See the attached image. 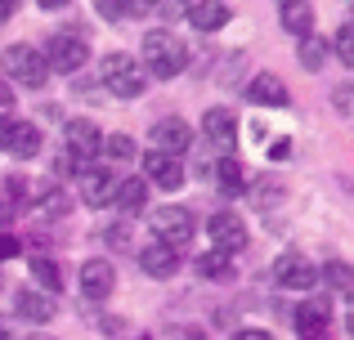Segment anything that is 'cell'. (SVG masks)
<instances>
[{"mask_svg":"<svg viewBox=\"0 0 354 340\" xmlns=\"http://www.w3.org/2000/svg\"><path fill=\"white\" fill-rule=\"evenodd\" d=\"M0 340H9V327H5V318H0Z\"/></svg>","mask_w":354,"mask_h":340,"instance_id":"b9f144b4","label":"cell"},{"mask_svg":"<svg viewBox=\"0 0 354 340\" xmlns=\"http://www.w3.org/2000/svg\"><path fill=\"white\" fill-rule=\"evenodd\" d=\"M14 314L23 318V323H32V327H45L54 314H59V305H54V296H45V291L23 287V291L14 296Z\"/></svg>","mask_w":354,"mask_h":340,"instance_id":"9a60e30c","label":"cell"},{"mask_svg":"<svg viewBox=\"0 0 354 340\" xmlns=\"http://www.w3.org/2000/svg\"><path fill=\"white\" fill-rule=\"evenodd\" d=\"M202 134H207V143L216 152H225V157H234V143H238V121L229 108H207V117H202Z\"/></svg>","mask_w":354,"mask_h":340,"instance_id":"8fae6325","label":"cell"},{"mask_svg":"<svg viewBox=\"0 0 354 340\" xmlns=\"http://www.w3.org/2000/svg\"><path fill=\"white\" fill-rule=\"evenodd\" d=\"M41 59H45V68H50V72H63V77H72V72H81V68L90 63V45H86V36H81V32L63 27V32H54L50 41H45Z\"/></svg>","mask_w":354,"mask_h":340,"instance_id":"277c9868","label":"cell"},{"mask_svg":"<svg viewBox=\"0 0 354 340\" xmlns=\"http://www.w3.org/2000/svg\"><path fill=\"white\" fill-rule=\"evenodd\" d=\"M68 210H72V197H68L63 188H54V183H50V188L41 192V215H45V219H63Z\"/></svg>","mask_w":354,"mask_h":340,"instance_id":"f546056e","label":"cell"},{"mask_svg":"<svg viewBox=\"0 0 354 340\" xmlns=\"http://www.w3.org/2000/svg\"><path fill=\"white\" fill-rule=\"evenodd\" d=\"M32 278L41 282V291H45V296L63 291V273H59V264H54L50 255H36V260H32Z\"/></svg>","mask_w":354,"mask_h":340,"instance_id":"83f0119b","label":"cell"},{"mask_svg":"<svg viewBox=\"0 0 354 340\" xmlns=\"http://www.w3.org/2000/svg\"><path fill=\"white\" fill-rule=\"evenodd\" d=\"M14 255H23V242L14 233H0V260H14Z\"/></svg>","mask_w":354,"mask_h":340,"instance_id":"836d02e7","label":"cell"},{"mask_svg":"<svg viewBox=\"0 0 354 340\" xmlns=\"http://www.w3.org/2000/svg\"><path fill=\"white\" fill-rule=\"evenodd\" d=\"M14 108V90H9V81L0 77V112H9Z\"/></svg>","mask_w":354,"mask_h":340,"instance_id":"74e56055","label":"cell"},{"mask_svg":"<svg viewBox=\"0 0 354 340\" xmlns=\"http://www.w3.org/2000/svg\"><path fill=\"white\" fill-rule=\"evenodd\" d=\"M99 86L113 99H139L144 86H148V77L130 54H104V59H99Z\"/></svg>","mask_w":354,"mask_h":340,"instance_id":"7a4b0ae2","label":"cell"},{"mask_svg":"<svg viewBox=\"0 0 354 340\" xmlns=\"http://www.w3.org/2000/svg\"><path fill=\"white\" fill-rule=\"evenodd\" d=\"M328 318H332L328 296H310L301 309H292V323L301 327V336H319L323 327H328Z\"/></svg>","mask_w":354,"mask_h":340,"instance_id":"ac0fdd59","label":"cell"},{"mask_svg":"<svg viewBox=\"0 0 354 340\" xmlns=\"http://www.w3.org/2000/svg\"><path fill=\"white\" fill-rule=\"evenodd\" d=\"M180 14L189 18V27H198V32H220L234 9H229L225 0H198V5H184Z\"/></svg>","mask_w":354,"mask_h":340,"instance_id":"e0dca14e","label":"cell"},{"mask_svg":"<svg viewBox=\"0 0 354 340\" xmlns=\"http://www.w3.org/2000/svg\"><path fill=\"white\" fill-rule=\"evenodd\" d=\"M278 23L287 27V32L301 41V36H314V5H301V0H287L283 9H278Z\"/></svg>","mask_w":354,"mask_h":340,"instance_id":"ffe728a7","label":"cell"},{"mask_svg":"<svg viewBox=\"0 0 354 340\" xmlns=\"http://www.w3.org/2000/svg\"><path fill=\"white\" fill-rule=\"evenodd\" d=\"M305 340H323V336H305Z\"/></svg>","mask_w":354,"mask_h":340,"instance_id":"ee69618b","label":"cell"},{"mask_svg":"<svg viewBox=\"0 0 354 340\" xmlns=\"http://www.w3.org/2000/svg\"><path fill=\"white\" fill-rule=\"evenodd\" d=\"M95 237L108 246V251H135V233H130V224H126V219H117V224H104V228H95Z\"/></svg>","mask_w":354,"mask_h":340,"instance_id":"484cf974","label":"cell"},{"mask_svg":"<svg viewBox=\"0 0 354 340\" xmlns=\"http://www.w3.org/2000/svg\"><path fill=\"white\" fill-rule=\"evenodd\" d=\"M274 282H278L283 291H314V282H319V269H314L305 255L287 251V255H278V260H274Z\"/></svg>","mask_w":354,"mask_h":340,"instance_id":"ba28073f","label":"cell"},{"mask_svg":"<svg viewBox=\"0 0 354 340\" xmlns=\"http://www.w3.org/2000/svg\"><path fill=\"white\" fill-rule=\"evenodd\" d=\"M319 278L328 282L332 291H341V296H354V269H350L346 260H328V264L319 269Z\"/></svg>","mask_w":354,"mask_h":340,"instance_id":"d4e9b609","label":"cell"},{"mask_svg":"<svg viewBox=\"0 0 354 340\" xmlns=\"http://www.w3.org/2000/svg\"><path fill=\"white\" fill-rule=\"evenodd\" d=\"M139 68L144 77H157V81H171L189 68V45L171 32V27H153L144 36V54H139Z\"/></svg>","mask_w":354,"mask_h":340,"instance_id":"6da1fadb","label":"cell"},{"mask_svg":"<svg viewBox=\"0 0 354 340\" xmlns=\"http://www.w3.org/2000/svg\"><path fill=\"white\" fill-rule=\"evenodd\" d=\"M153 143L166 157H184L193 148V126L184 117H162V121H153Z\"/></svg>","mask_w":354,"mask_h":340,"instance_id":"30bf717a","label":"cell"},{"mask_svg":"<svg viewBox=\"0 0 354 340\" xmlns=\"http://www.w3.org/2000/svg\"><path fill=\"white\" fill-rule=\"evenodd\" d=\"M234 340H274V336H269L265 327H238V332H234Z\"/></svg>","mask_w":354,"mask_h":340,"instance_id":"d590c367","label":"cell"},{"mask_svg":"<svg viewBox=\"0 0 354 340\" xmlns=\"http://www.w3.org/2000/svg\"><path fill=\"white\" fill-rule=\"evenodd\" d=\"M296 59H301V68H305V72H319V68H328L332 45L323 41L319 32H314V36H301V41H296Z\"/></svg>","mask_w":354,"mask_h":340,"instance_id":"44dd1931","label":"cell"},{"mask_svg":"<svg viewBox=\"0 0 354 340\" xmlns=\"http://www.w3.org/2000/svg\"><path fill=\"white\" fill-rule=\"evenodd\" d=\"M99 152H108V157H117V161H135V139H130V134H104V148Z\"/></svg>","mask_w":354,"mask_h":340,"instance_id":"4dcf8cb0","label":"cell"},{"mask_svg":"<svg viewBox=\"0 0 354 340\" xmlns=\"http://www.w3.org/2000/svg\"><path fill=\"white\" fill-rule=\"evenodd\" d=\"M0 77L14 81V86L41 90L45 81H50V68H45V59H41V50H36V45L18 41V45H9V50L0 54Z\"/></svg>","mask_w":354,"mask_h":340,"instance_id":"3957f363","label":"cell"},{"mask_svg":"<svg viewBox=\"0 0 354 340\" xmlns=\"http://www.w3.org/2000/svg\"><path fill=\"white\" fill-rule=\"evenodd\" d=\"M27 340H50V336H27Z\"/></svg>","mask_w":354,"mask_h":340,"instance_id":"7bdbcfd3","label":"cell"},{"mask_svg":"<svg viewBox=\"0 0 354 340\" xmlns=\"http://www.w3.org/2000/svg\"><path fill=\"white\" fill-rule=\"evenodd\" d=\"M14 215H18V206H14V201H5V197H0V233H5V228L14 224Z\"/></svg>","mask_w":354,"mask_h":340,"instance_id":"8d00e7d4","label":"cell"},{"mask_svg":"<svg viewBox=\"0 0 354 340\" xmlns=\"http://www.w3.org/2000/svg\"><path fill=\"white\" fill-rule=\"evenodd\" d=\"M198 273L207 282H229L238 269H234V255H225V251H216V246H211V251L198 255Z\"/></svg>","mask_w":354,"mask_h":340,"instance_id":"cb8c5ba5","label":"cell"},{"mask_svg":"<svg viewBox=\"0 0 354 340\" xmlns=\"http://www.w3.org/2000/svg\"><path fill=\"white\" fill-rule=\"evenodd\" d=\"M207 233L216 242V251H225V255H238L247 246V224H242V215H234V210H216L207 219Z\"/></svg>","mask_w":354,"mask_h":340,"instance_id":"9c48e42d","label":"cell"},{"mask_svg":"<svg viewBox=\"0 0 354 340\" xmlns=\"http://www.w3.org/2000/svg\"><path fill=\"white\" fill-rule=\"evenodd\" d=\"M139 269H144V278H175V269H180V251H171V246H162V242H148V246H139Z\"/></svg>","mask_w":354,"mask_h":340,"instance_id":"2e32d148","label":"cell"},{"mask_svg":"<svg viewBox=\"0 0 354 340\" xmlns=\"http://www.w3.org/2000/svg\"><path fill=\"white\" fill-rule=\"evenodd\" d=\"M211 179L220 183V192H225V197H238V192L247 188V166H242L238 157H225L220 166H211Z\"/></svg>","mask_w":354,"mask_h":340,"instance_id":"7402d4cb","label":"cell"},{"mask_svg":"<svg viewBox=\"0 0 354 340\" xmlns=\"http://www.w3.org/2000/svg\"><path fill=\"white\" fill-rule=\"evenodd\" d=\"M14 126H18L14 117H9V112H0V152L9 148V134H14Z\"/></svg>","mask_w":354,"mask_h":340,"instance_id":"e575fe53","label":"cell"},{"mask_svg":"<svg viewBox=\"0 0 354 340\" xmlns=\"http://www.w3.org/2000/svg\"><path fill=\"white\" fill-rule=\"evenodd\" d=\"M346 332L354 336V296H350V309H346Z\"/></svg>","mask_w":354,"mask_h":340,"instance_id":"ab89813d","label":"cell"},{"mask_svg":"<svg viewBox=\"0 0 354 340\" xmlns=\"http://www.w3.org/2000/svg\"><path fill=\"white\" fill-rule=\"evenodd\" d=\"M63 148H68L81 166H90V157H99V148H104V130H99L90 117H68V121H63Z\"/></svg>","mask_w":354,"mask_h":340,"instance_id":"8992f818","label":"cell"},{"mask_svg":"<svg viewBox=\"0 0 354 340\" xmlns=\"http://www.w3.org/2000/svg\"><path fill=\"white\" fill-rule=\"evenodd\" d=\"M9 14H14V5H0V18H9Z\"/></svg>","mask_w":354,"mask_h":340,"instance_id":"60d3db41","label":"cell"},{"mask_svg":"<svg viewBox=\"0 0 354 340\" xmlns=\"http://www.w3.org/2000/svg\"><path fill=\"white\" fill-rule=\"evenodd\" d=\"M153 5H144V0H130V5H121V0H99V18H108V23H130V18L148 14Z\"/></svg>","mask_w":354,"mask_h":340,"instance_id":"4316f807","label":"cell"},{"mask_svg":"<svg viewBox=\"0 0 354 340\" xmlns=\"http://www.w3.org/2000/svg\"><path fill=\"white\" fill-rule=\"evenodd\" d=\"M269 157H274V161H278V157H287V139H278V143H269Z\"/></svg>","mask_w":354,"mask_h":340,"instance_id":"f35d334b","label":"cell"},{"mask_svg":"<svg viewBox=\"0 0 354 340\" xmlns=\"http://www.w3.org/2000/svg\"><path fill=\"white\" fill-rule=\"evenodd\" d=\"M328 45H332V54H337L346 68H354V18H346V23L337 27V36H332Z\"/></svg>","mask_w":354,"mask_h":340,"instance_id":"f1b7e54d","label":"cell"},{"mask_svg":"<svg viewBox=\"0 0 354 340\" xmlns=\"http://www.w3.org/2000/svg\"><path fill=\"white\" fill-rule=\"evenodd\" d=\"M117 287V269L113 260H104V255H95V260L81 264V291H86V300H108Z\"/></svg>","mask_w":354,"mask_h":340,"instance_id":"7c38bea8","label":"cell"},{"mask_svg":"<svg viewBox=\"0 0 354 340\" xmlns=\"http://www.w3.org/2000/svg\"><path fill=\"white\" fill-rule=\"evenodd\" d=\"M139 166H144V183H157V188H166V192H180L184 179H189V170H184L180 157H166V152H157V148L144 152Z\"/></svg>","mask_w":354,"mask_h":340,"instance_id":"52a82bcc","label":"cell"},{"mask_svg":"<svg viewBox=\"0 0 354 340\" xmlns=\"http://www.w3.org/2000/svg\"><path fill=\"white\" fill-rule=\"evenodd\" d=\"M247 99L256 108H287L292 103V94H287V81L278 77V72H260V77L247 81Z\"/></svg>","mask_w":354,"mask_h":340,"instance_id":"5bb4252c","label":"cell"},{"mask_svg":"<svg viewBox=\"0 0 354 340\" xmlns=\"http://www.w3.org/2000/svg\"><path fill=\"white\" fill-rule=\"evenodd\" d=\"M0 291H5V278H0Z\"/></svg>","mask_w":354,"mask_h":340,"instance_id":"f6af8a7d","label":"cell"},{"mask_svg":"<svg viewBox=\"0 0 354 340\" xmlns=\"http://www.w3.org/2000/svg\"><path fill=\"white\" fill-rule=\"evenodd\" d=\"M113 206L121 210V215H139V210L148 206V183L144 179H117V192H113Z\"/></svg>","mask_w":354,"mask_h":340,"instance_id":"d6986e66","label":"cell"},{"mask_svg":"<svg viewBox=\"0 0 354 340\" xmlns=\"http://www.w3.org/2000/svg\"><path fill=\"white\" fill-rule=\"evenodd\" d=\"M332 108H337L346 121H354V86H337V90H332Z\"/></svg>","mask_w":354,"mask_h":340,"instance_id":"1f68e13d","label":"cell"},{"mask_svg":"<svg viewBox=\"0 0 354 340\" xmlns=\"http://www.w3.org/2000/svg\"><path fill=\"white\" fill-rule=\"evenodd\" d=\"M148 224H153V233H157V242L162 246H171V251H180L184 242H193V215L184 206H157L153 215H148Z\"/></svg>","mask_w":354,"mask_h":340,"instance_id":"5b68a950","label":"cell"},{"mask_svg":"<svg viewBox=\"0 0 354 340\" xmlns=\"http://www.w3.org/2000/svg\"><path fill=\"white\" fill-rule=\"evenodd\" d=\"M117 174L108 166H81V201L86 206H113Z\"/></svg>","mask_w":354,"mask_h":340,"instance_id":"4fadbf2b","label":"cell"},{"mask_svg":"<svg viewBox=\"0 0 354 340\" xmlns=\"http://www.w3.org/2000/svg\"><path fill=\"white\" fill-rule=\"evenodd\" d=\"M5 152H14L18 161H32L36 152H41V130H36L32 121H18L14 134H9V148Z\"/></svg>","mask_w":354,"mask_h":340,"instance_id":"603a6c76","label":"cell"},{"mask_svg":"<svg viewBox=\"0 0 354 340\" xmlns=\"http://www.w3.org/2000/svg\"><path fill=\"white\" fill-rule=\"evenodd\" d=\"M68 174H81V161L72 157L68 148H59L54 152V179H68Z\"/></svg>","mask_w":354,"mask_h":340,"instance_id":"d6a6232c","label":"cell"}]
</instances>
